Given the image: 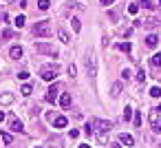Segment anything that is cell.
<instances>
[{"label": "cell", "mask_w": 161, "mask_h": 148, "mask_svg": "<svg viewBox=\"0 0 161 148\" xmlns=\"http://www.w3.org/2000/svg\"><path fill=\"white\" fill-rule=\"evenodd\" d=\"M86 135H97L99 142H106V137L110 133V122H104V119H88L86 124Z\"/></svg>", "instance_id": "6da1fadb"}, {"label": "cell", "mask_w": 161, "mask_h": 148, "mask_svg": "<svg viewBox=\"0 0 161 148\" xmlns=\"http://www.w3.org/2000/svg\"><path fill=\"white\" fill-rule=\"evenodd\" d=\"M33 33H35V35H40V38H51V35H53L51 20H40V22H35Z\"/></svg>", "instance_id": "7a4b0ae2"}, {"label": "cell", "mask_w": 161, "mask_h": 148, "mask_svg": "<svg viewBox=\"0 0 161 148\" xmlns=\"http://www.w3.org/2000/svg\"><path fill=\"white\" fill-rule=\"evenodd\" d=\"M55 75H58V67H55V64H51V67H42V71H40V78L44 82H53Z\"/></svg>", "instance_id": "3957f363"}, {"label": "cell", "mask_w": 161, "mask_h": 148, "mask_svg": "<svg viewBox=\"0 0 161 148\" xmlns=\"http://www.w3.org/2000/svg\"><path fill=\"white\" fill-rule=\"evenodd\" d=\"M35 51H38V53H46V55H53V58H58V49H55L53 44H49V42H38V44H35Z\"/></svg>", "instance_id": "277c9868"}, {"label": "cell", "mask_w": 161, "mask_h": 148, "mask_svg": "<svg viewBox=\"0 0 161 148\" xmlns=\"http://www.w3.org/2000/svg\"><path fill=\"white\" fill-rule=\"evenodd\" d=\"M86 71H88V78H95L97 75V58L93 53L86 55Z\"/></svg>", "instance_id": "5b68a950"}, {"label": "cell", "mask_w": 161, "mask_h": 148, "mask_svg": "<svg viewBox=\"0 0 161 148\" xmlns=\"http://www.w3.org/2000/svg\"><path fill=\"white\" fill-rule=\"evenodd\" d=\"M60 91H62V86H60V84H51V86H49V91H46V95H44V99L49 102V104H55V99H58Z\"/></svg>", "instance_id": "8992f818"}, {"label": "cell", "mask_w": 161, "mask_h": 148, "mask_svg": "<svg viewBox=\"0 0 161 148\" xmlns=\"http://www.w3.org/2000/svg\"><path fill=\"white\" fill-rule=\"evenodd\" d=\"M9 128H11L13 133H24V126L16 115H9Z\"/></svg>", "instance_id": "52a82bcc"}, {"label": "cell", "mask_w": 161, "mask_h": 148, "mask_svg": "<svg viewBox=\"0 0 161 148\" xmlns=\"http://www.w3.org/2000/svg\"><path fill=\"white\" fill-rule=\"evenodd\" d=\"M150 126H152V131H155V133L161 131V124H159V110H157V108L150 110Z\"/></svg>", "instance_id": "ba28073f"}, {"label": "cell", "mask_w": 161, "mask_h": 148, "mask_svg": "<svg viewBox=\"0 0 161 148\" xmlns=\"http://www.w3.org/2000/svg\"><path fill=\"white\" fill-rule=\"evenodd\" d=\"M71 102H73L71 93H62V95H60V106H62V108H69V106H71Z\"/></svg>", "instance_id": "9c48e42d"}, {"label": "cell", "mask_w": 161, "mask_h": 148, "mask_svg": "<svg viewBox=\"0 0 161 148\" xmlns=\"http://www.w3.org/2000/svg\"><path fill=\"white\" fill-rule=\"evenodd\" d=\"M141 24H144L146 29H155V27L159 24V20H157V18H152V16H150V18H146V20H141Z\"/></svg>", "instance_id": "30bf717a"}, {"label": "cell", "mask_w": 161, "mask_h": 148, "mask_svg": "<svg viewBox=\"0 0 161 148\" xmlns=\"http://www.w3.org/2000/svg\"><path fill=\"white\" fill-rule=\"evenodd\" d=\"M9 55H11V60H20L22 58V47H11Z\"/></svg>", "instance_id": "8fae6325"}, {"label": "cell", "mask_w": 161, "mask_h": 148, "mask_svg": "<svg viewBox=\"0 0 161 148\" xmlns=\"http://www.w3.org/2000/svg\"><path fill=\"white\" fill-rule=\"evenodd\" d=\"M157 42H159V38H157L155 33H150L148 38H146V47H150V49H155V47H157Z\"/></svg>", "instance_id": "7c38bea8"}, {"label": "cell", "mask_w": 161, "mask_h": 148, "mask_svg": "<svg viewBox=\"0 0 161 148\" xmlns=\"http://www.w3.org/2000/svg\"><path fill=\"white\" fill-rule=\"evenodd\" d=\"M0 104H13V95L11 93H0Z\"/></svg>", "instance_id": "4fadbf2b"}, {"label": "cell", "mask_w": 161, "mask_h": 148, "mask_svg": "<svg viewBox=\"0 0 161 148\" xmlns=\"http://www.w3.org/2000/svg\"><path fill=\"white\" fill-rule=\"evenodd\" d=\"M150 64H152L155 69H161V53H155L152 58H150Z\"/></svg>", "instance_id": "5bb4252c"}, {"label": "cell", "mask_w": 161, "mask_h": 148, "mask_svg": "<svg viewBox=\"0 0 161 148\" xmlns=\"http://www.w3.org/2000/svg\"><path fill=\"white\" fill-rule=\"evenodd\" d=\"M53 124H55V128H64L66 124H69V119H66V117H55Z\"/></svg>", "instance_id": "9a60e30c"}, {"label": "cell", "mask_w": 161, "mask_h": 148, "mask_svg": "<svg viewBox=\"0 0 161 148\" xmlns=\"http://www.w3.org/2000/svg\"><path fill=\"white\" fill-rule=\"evenodd\" d=\"M119 142H121V144H126V146H132V144H135V139H132L130 135H126V133H124V135H119Z\"/></svg>", "instance_id": "2e32d148"}, {"label": "cell", "mask_w": 161, "mask_h": 148, "mask_svg": "<svg viewBox=\"0 0 161 148\" xmlns=\"http://www.w3.org/2000/svg\"><path fill=\"white\" fill-rule=\"evenodd\" d=\"M24 22H27V18H24V16H18L16 20H13V24L18 27V29H22V27H24Z\"/></svg>", "instance_id": "e0dca14e"}, {"label": "cell", "mask_w": 161, "mask_h": 148, "mask_svg": "<svg viewBox=\"0 0 161 148\" xmlns=\"http://www.w3.org/2000/svg\"><path fill=\"white\" fill-rule=\"evenodd\" d=\"M71 24H73V31H75V33H80V31H82V22L77 20V18H73Z\"/></svg>", "instance_id": "ac0fdd59"}, {"label": "cell", "mask_w": 161, "mask_h": 148, "mask_svg": "<svg viewBox=\"0 0 161 148\" xmlns=\"http://www.w3.org/2000/svg\"><path fill=\"white\" fill-rule=\"evenodd\" d=\"M117 49H119V51H126V53H130L132 44H130V42H121V44H117Z\"/></svg>", "instance_id": "d6986e66"}, {"label": "cell", "mask_w": 161, "mask_h": 148, "mask_svg": "<svg viewBox=\"0 0 161 148\" xmlns=\"http://www.w3.org/2000/svg\"><path fill=\"white\" fill-rule=\"evenodd\" d=\"M119 93H121V84H113L110 95H113V97H119Z\"/></svg>", "instance_id": "ffe728a7"}, {"label": "cell", "mask_w": 161, "mask_h": 148, "mask_svg": "<svg viewBox=\"0 0 161 148\" xmlns=\"http://www.w3.org/2000/svg\"><path fill=\"white\" fill-rule=\"evenodd\" d=\"M58 35H60V40H62V42H66V44L71 42V35L66 33V31H62V29H60V31H58Z\"/></svg>", "instance_id": "44dd1931"}, {"label": "cell", "mask_w": 161, "mask_h": 148, "mask_svg": "<svg viewBox=\"0 0 161 148\" xmlns=\"http://www.w3.org/2000/svg\"><path fill=\"white\" fill-rule=\"evenodd\" d=\"M13 35H16V33H13L11 29H5V31H2V38H5V40H11Z\"/></svg>", "instance_id": "7402d4cb"}, {"label": "cell", "mask_w": 161, "mask_h": 148, "mask_svg": "<svg viewBox=\"0 0 161 148\" xmlns=\"http://www.w3.org/2000/svg\"><path fill=\"white\" fill-rule=\"evenodd\" d=\"M2 142H5V144H11V142H13V135H11V133H2Z\"/></svg>", "instance_id": "603a6c76"}, {"label": "cell", "mask_w": 161, "mask_h": 148, "mask_svg": "<svg viewBox=\"0 0 161 148\" xmlns=\"http://www.w3.org/2000/svg\"><path fill=\"white\" fill-rule=\"evenodd\" d=\"M150 95H152V97H161V88L159 86H152V88H150Z\"/></svg>", "instance_id": "cb8c5ba5"}, {"label": "cell", "mask_w": 161, "mask_h": 148, "mask_svg": "<svg viewBox=\"0 0 161 148\" xmlns=\"http://www.w3.org/2000/svg\"><path fill=\"white\" fill-rule=\"evenodd\" d=\"M130 117H132V108H130V106H126V108H124V119L128 122Z\"/></svg>", "instance_id": "d4e9b609"}, {"label": "cell", "mask_w": 161, "mask_h": 148, "mask_svg": "<svg viewBox=\"0 0 161 148\" xmlns=\"http://www.w3.org/2000/svg\"><path fill=\"white\" fill-rule=\"evenodd\" d=\"M38 7H40L42 11H46V9H49V0H40V2H38Z\"/></svg>", "instance_id": "484cf974"}, {"label": "cell", "mask_w": 161, "mask_h": 148, "mask_svg": "<svg viewBox=\"0 0 161 148\" xmlns=\"http://www.w3.org/2000/svg\"><path fill=\"white\" fill-rule=\"evenodd\" d=\"M31 91H33L31 84H24V86H22V95H31Z\"/></svg>", "instance_id": "4316f807"}, {"label": "cell", "mask_w": 161, "mask_h": 148, "mask_svg": "<svg viewBox=\"0 0 161 148\" xmlns=\"http://www.w3.org/2000/svg\"><path fill=\"white\" fill-rule=\"evenodd\" d=\"M137 11H139V7H137V5H130V7H128V13H132V16H135Z\"/></svg>", "instance_id": "83f0119b"}, {"label": "cell", "mask_w": 161, "mask_h": 148, "mask_svg": "<svg viewBox=\"0 0 161 148\" xmlns=\"http://www.w3.org/2000/svg\"><path fill=\"white\" fill-rule=\"evenodd\" d=\"M137 78H139V82H144V80H146V71H144V69H139V73H137Z\"/></svg>", "instance_id": "f1b7e54d"}, {"label": "cell", "mask_w": 161, "mask_h": 148, "mask_svg": "<svg viewBox=\"0 0 161 148\" xmlns=\"http://www.w3.org/2000/svg\"><path fill=\"white\" fill-rule=\"evenodd\" d=\"M141 5H144V9H152V7H155L150 0H141Z\"/></svg>", "instance_id": "f546056e"}, {"label": "cell", "mask_w": 161, "mask_h": 148, "mask_svg": "<svg viewBox=\"0 0 161 148\" xmlns=\"http://www.w3.org/2000/svg\"><path fill=\"white\" fill-rule=\"evenodd\" d=\"M130 75H132V73H130L128 69H124V71H121V78H124V80H130Z\"/></svg>", "instance_id": "4dcf8cb0"}, {"label": "cell", "mask_w": 161, "mask_h": 148, "mask_svg": "<svg viewBox=\"0 0 161 148\" xmlns=\"http://www.w3.org/2000/svg\"><path fill=\"white\" fill-rule=\"evenodd\" d=\"M18 80H29V73L22 71V73H18Z\"/></svg>", "instance_id": "1f68e13d"}, {"label": "cell", "mask_w": 161, "mask_h": 148, "mask_svg": "<svg viewBox=\"0 0 161 148\" xmlns=\"http://www.w3.org/2000/svg\"><path fill=\"white\" fill-rule=\"evenodd\" d=\"M75 73H77V69H75L73 64H71V67H69V75H71V78H75Z\"/></svg>", "instance_id": "d6a6232c"}, {"label": "cell", "mask_w": 161, "mask_h": 148, "mask_svg": "<svg viewBox=\"0 0 161 148\" xmlns=\"http://www.w3.org/2000/svg\"><path fill=\"white\" fill-rule=\"evenodd\" d=\"M135 126H137V128H139V126H141V115H139V113H137V115H135Z\"/></svg>", "instance_id": "836d02e7"}, {"label": "cell", "mask_w": 161, "mask_h": 148, "mask_svg": "<svg viewBox=\"0 0 161 148\" xmlns=\"http://www.w3.org/2000/svg\"><path fill=\"white\" fill-rule=\"evenodd\" d=\"M108 16H110V20H113V22H115V20H117V18H119V13H117V11H110Z\"/></svg>", "instance_id": "e575fe53"}, {"label": "cell", "mask_w": 161, "mask_h": 148, "mask_svg": "<svg viewBox=\"0 0 161 148\" xmlns=\"http://www.w3.org/2000/svg\"><path fill=\"white\" fill-rule=\"evenodd\" d=\"M77 137H80V131H75V128H73V131H71V139H77Z\"/></svg>", "instance_id": "d590c367"}, {"label": "cell", "mask_w": 161, "mask_h": 148, "mask_svg": "<svg viewBox=\"0 0 161 148\" xmlns=\"http://www.w3.org/2000/svg\"><path fill=\"white\" fill-rule=\"evenodd\" d=\"M110 146H113V148H121V142H113Z\"/></svg>", "instance_id": "8d00e7d4"}, {"label": "cell", "mask_w": 161, "mask_h": 148, "mask_svg": "<svg viewBox=\"0 0 161 148\" xmlns=\"http://www.w3.org/2000/svg\"><path fill=\"white\" fill-rule=\"evenodd\" d=\"M113 2H115V0H102V5H106V7H108V5H113Z\"/></svg>", "instance_id": "74e56055"}, {"label": "cell", "mask_w": 161, "mask_h": 148, "mask_svg": "<svg viewBox=\"0 0 161 148\" xmlns=\"http://www.w3.org/2000/svg\"><path fill=\"white\" fill-rule=\"evenodd\" d=\"M2 119H5V113H2V110H0V122H2Z\"/></svg>", "instance_id": "f35d334b"}, {"label": "cell", "mask_w": 161, "mask_h": 148, "mask_svg": "<svg viewBox=\"0 0 161 148\" xmlns=\"http://www.w3.org/2000/svg\"><path fill=\"white\" fill-rule=\"evenodd\" d=\"M80 148H91V146H88V144H82V146H80Z\"/></svg>", "instance_id": "ab89813d"}, {"label": "cell", "mask_w": 161, "mask_h": 148, "mask_svg": "<svg viewBox=\"0 0 161 148\" xmlns=\"http://www.w3.org/2000/svg\"><path fill=\"white\" fill-rule=\"evenodd\" d=\"M157 110H159V113H161V104H159V106H157Z\"/></svg>", "instance_id": "60d3db41"}, {"label": "cell", "mask_w": 161, "mask_h": 148, "mask_svg": "<svg viewBox=\"0 0 161 148\" xmlns=\"http://www.w3.org/2000/svg\"><path fill=\"white\" fill-rule=\"evenodd\" d=\"M159 7H161V0H159Z\"/></svg>", "instance_id": "b9f144b4"}, {"label": "cell", "mask_w": 161, "mask_h": 148, "mask_svg": "<svg viewBox=\"0 0 161 148\" xmlns=\"http://www.w3.org/2000/svg\"><path fill=\"white\" fill-rule=\"evenodd\" d=\"M35 148H38V146H35Z\"/></svg>", "instance_id": "7bdbcfd3"}]
</instances>
